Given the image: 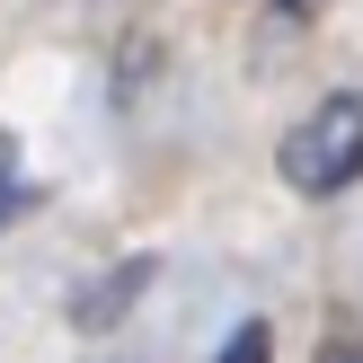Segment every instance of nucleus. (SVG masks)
I'll return each mask as SVG.
<instances>
[{
    "mask_svg": "<svg viewBox=\"0 0 363 363\" xmlns=\"http://www.w3.org/2000/svg\"><path fill=\"white\" fill-rule=\"evenodd\" d=\"M213 363H275V337H266V319H240V328L222 337V354Z\"/></svg>",
    "mask_w": 363,
    "mask_h": 363,
    "instance_id": "f03ea898",
    "label": "nucleus"
},
{
    "mask_svg": "<svg viewBox=\"0 0 363 363\" xmlns=\"http://www.w3.org/2000/svg\"><path fill=\"white\" fill-rule=\"evenodd\" d=\"M18 204H27V169H18V142L0 133V230L18 222Z\"/></svg>",
    "mask_w": 363,
    "mask_h": 363,
    "instance_id": "7ed1b4c3",
    "label": "nucleus"
},
{
    "mask_svg": "<svg viewBox=\"0 0 363 363\" xmlns=\"http://www.w3.org/2000/svg\"><path fill=\"white\" fill-rule=\"evenodd\" d=\"M275 9H293V18H311V9H319V0H275Z\"/></svg>",
    "mask_w": 363,
    "mask_h": 363,
    "instance_id": "20e7f679",
    "label": "nucleus"
},
{
    "mask_svg": "<svg viewBox=\"0 0 363 363\" xmlns=\"http://www.w3.org/2000/svg\"><path fill=\"white\" fill-rule=\"evenodd\" d=\"M275 169H284V186H293V195H346L354 177H363V89L319 98L311 116L284 133Z\"/></svg>",
    "mask_w": 363,
    "mask_h": 363,
    "instance_id": "f257e3e1",
    "label": "nucleus"
}]
</instances>
